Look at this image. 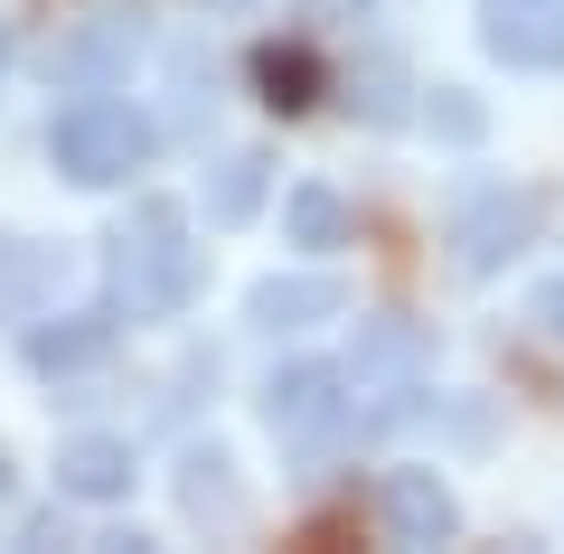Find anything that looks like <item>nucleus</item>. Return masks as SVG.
Wrapping results in <instances>:
<instances>
[{
    "instance_id": "1",
    "label": "nucleus",
    "mask_w": 564,
    "mask_h": 554,
    "mask_svg": "<svg viewBox=\"0 0 564 554\" xmlns=\"http://www.w3.org/2000/svg\"><path fill=\"white\" fill-rule=\"evenodd\" d=\"M198 292V245L180 198H132V217L104 236V301L122 319H170Z\"/></svg>"
},
{
    "instance_id": "2",
    "label": "nucleus",
    "mask_w": 564,
    "mask_h": 554,
    "mask_svg": "<svg viewBox=\"0 0 564 554\" xmlns=\"http://www.w3.org/2000/svg\"><path fill=\"white\" fill-rule=\"evenodd\" d=\"M151 122L132 113V104H113V95H76L57 122H47V160H57L76 188H122V178L151 160Z\"/></svg>"
},
{
    "instance_id": "3",
    "label": "nucleus",
    "mask_w": 564,
    "mask_h": 554,
    "mask_svg": "<svg viewBox=\"0 0 564 554\" xmlns=\"http://www.w3.org/2000/svg\"><path fill=\"white\" fill-rule=\"evenodd\" d=\"M423 357H433V338H423L414 319H395V311L358 319V338H348V367H339V377L358 385V395H377V404H367V423H404V414H414V395H423Z\"/></svg>"
},
{
    "instance_id": "4",
    "label": "nucleus",
    "mask_w": 564,
    "mask_h": 554,
    "mask_svg": "<svg viewBox=\"0 0 564 554\" xmlns=\"http://www.w3.org/2000/svg\"><path fill=\"white\" fill-rule=\"evenodd\" d=\"M263 423H273V442H292V452H329V442L348 433V377L321 367V357L282 367V377L263 385Z\"/></svg>"
},
{
    "instance_id": "5",
    "label": "nucleus",
    "mask_w": 564,
    "mask_h": 554,
    "mask_svg": "<svg viewBox=\"0 0 564 554\" xmlns=\"http://www.w3.org/2000/svg\"><path fill=\"white\" fill-rule=\"evenodd\" d=\"M527 236H536V198L527 188H470L452 207V263L462 273H499L508 254H527Z\"/></svg>"
},
{
    "instance_id": "6",
    "label": "nucleus",
    "mask_w": 564,
    "mask_h": 554,
    "mask_svg": "<svg viewBox=\"0 0 564 554\" xmlns=\"http://www.w3.org/2000/svg\"><path fill=\"white\" fill-rule=\"evenodd\" d=\"M480 47L508 66H564V0H480Z\"/></svg>"
},
{
    "instance_id": "7",
    "label": "nucleus",
    "mask_w": 564,
    "mask_h": 554,
    "mask_svg": "<svg viewBox=\"0 0 564 554\" xmlns=\"http://www.w3.org/2000/svg\"><path fill=\"white\" fill-rule=\"evenodd\" d=\"M47 76L66 95H113L132 76V20H76L57 47H47Z\"/></svg>"
},
{
    "instance_id": "8",
    "label": "nucleus",
    "mask_w": 564,
    "mask_h": 554,
    "mask_svg": "<svg viewBox=\"0 0 564 554\" xmlns=\"http://www.w3.org/2000/svg\"><path fill=\"white\" fill-rule=\"evenodd\" d=\"M377 517H386L395 545H452V535H462V498H452L433 470H386Z\"/></svg>"
},
{
    "instance_id": "9",
    "label": "nucleus",
    "mask_w": 564,
    "mask_h": 554,
    "mask_svg": "<svg viewBox=\"0 0 564 554\" xmlns=\"http://www.w3.org/2000/svg\"><path fill=\"white\" fill-rule=\"evenodd\" d=\"M113 329H122L113 301H104V311L39 319V329H29V367H39V377H85V367H104V357H113Z\"/></svg>"
},
{
    "instance_id": "10",
    "label": "nucleus",
    "mask_w": 564,
    "mask_h": 554,
    "mask_svg": "<svg viewBox=\"0 0 564 554\" xmlns=\"http://www.w3.org/2000/svg\"><path fill=\"white\" fill-rule=\"evenodd\" d=\"M57 489L85 498V508H113V498H132V442H113V433H76V442H57Z\"/></svg>"
},
{
    "instance_id": "11",
    "label": "nucleus",
    "mask_w": 564,
    "mask_h": 554,
    "mask_svg": "<svg viewBox=\"0 0 564 554\" xmlns=\"http://www.w3.org/2000/svg\"><path fill=\"white\" fill-rule=\"evenodd\" d=\"M339 311H348V292L329 273H273V282L245 292V319L254 329H311V319H339Z\"/></svg>"
},
{
    "instance_id": "12",
    "label": "nucleus",
    "mask_w": 564,
    "mask_h": 554,
    "mask_svg": "<svg viewBox=\"0 0 564 554\" xmlns=\"http://www.w3.org/2000/svg\"><path fill=\"white\" fill-rule=\"evenodd\" d=\"M47 292H57V245L0 236V319H39Z\"/></svg>"
},
{
    "instance_id": "13",
    "label": "nucleus",
    "mask_w": 564,
    "mask_h": 554,
    "mask_svg": "<svg viewBox=\"0 0 564 554\" xmlns=\"http://www.w3.org/2000/svg\"><path fill=\"white\" fill-rule=\"evenodd\" d=\"M254 85H263L273 113H311L329 76H321V57H311L302 39H273V47H254Z\"/></svg>"
},
{
    "instance_id": "14",
    "label": "nucleus",
    "mask_w": 564,
    "mask_h": 554,
    "mask_svg": "<svg viewBox=\"0 0 564 554\" xmlns=\"http://www.w3.org/2000/svg\"><path fill=\"white\" fill-rule=\"evenodd\" d=\"M180 508L198 517V526H207V517H217V526H226V517H245L236 460H226V452H188V460H180Z\"/></svg>"
},
{
    "instance_id": "15",
    "label": "nucleus",
    "mask_w": 564,
    "mask_h": 554,
    "mask_svg": "<svg viewBox=\"0 0 564 554\" xmlns=\"http://www.w3.org/2000/svg\"><path fill=\"white\" fill-rule=\"evenodd\" d=\"M282 236L302 245V254L348 245V198H339V188H321V178H311V188H292V198H282Z\"/></svg>"
},
{
    "instance_id": "16",
    "label": "nucleus",
    "mask_w": 564,
    "mask_h": 554,
    "mask_svg": "<svg viewBox=\"0 0 564 554\" xmlns=\"http://www.w3.org/2000/svg\"><path fill=\"white\" fill-rule=\"evenodd\" d=\"M263 178H273V151H226L217 160V188H207V217L217 226H245L263 207Z\"/></svg>"
},
{
    "instance_id": "17",
    "label": "nucleus",
    "mask_w": 564,
    "mask_h": 554,
    "mask_svg": "<svg viewBox=\"0 0 564 554\" xmlns=\"http://www.w3.org/2000/svg\"><path fill=\"white\" fill-rule=\"evenodd\" d=\"M433 122H443L452 141H470V132H480V104H470V95H452V85H443V95H433Z\"/></svg>"
},
{
    "instance_id": "18",
    "label": "nucleus",
    "mask_w": 564,
    "mask_h": 554,
    "mask_svg": "<svg viewBox=\"0 0 564 554\" xmlns=\"http://www.w3.org/2000/svg\"><path fill=\"white\" fill-rule=\"evenodd\" d=\"M527 311H536V329H545V338H555V348H564V282H545V292L527 301Z\"/></svg>"
},
{
    "instance_id": "19",
    "label": "nucleus",
    "mask_w": 564,
    "mask_h": 554,
    "mask_svg": "<svg viewBox=\"0 0 564 554\" xmlns=\"http://www.w3.org/2000/svg\"><path fill=\"white\" fill-rule=\"evenodd\" d=\"M10 57H20V39H10V29H0V76H10Z\"/></svg>"
},
{
    "instance_id": "20",
    "label": "nucleus",
    "mask_w": 564,
    "mask_h": 554,
    "mask_svg": "<svg viewBox=\"0 0 564 554\" xmlns=\"http://www.w3.org/2000/svg\"><path fill=\"white\" fill-rule=\"evenodd\" d=\"M0 508H10V452H0Z\"/></svg>"
}]
</instances>
